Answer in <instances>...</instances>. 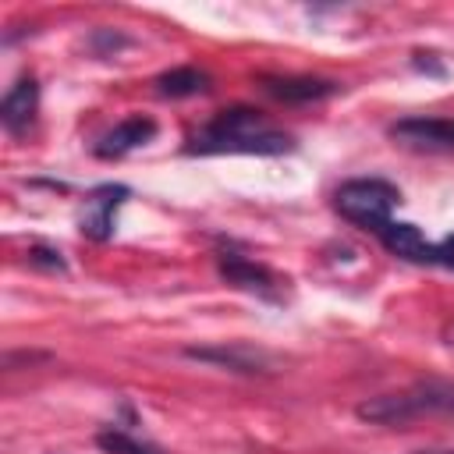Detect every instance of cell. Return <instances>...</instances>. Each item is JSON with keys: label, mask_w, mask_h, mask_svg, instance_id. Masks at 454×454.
Wrapping results in <instances>:
<instances>
[{"label": "cell", "mask_w": 454, "mask_h": 454, "mask_svg": "<svg viewBox=\"0 0 454 454\" xmlns=\"http://www.w3.org/2000/svg\"><path fill=\"white\" fill-rule=\"evenodd\" d=\"M192 153H252V156H277L294 149V138L280 128H273L259 110L252 106H231L220 110L188 145Z\"/></svg>", "instance_id": "obj_1"}, {"label": "cell", "mask_w": 454, "mask_h": 454, "mask_svg": "<svg viewBox=\"0 0 454 454\" xmlns=\"http://www.w3.org/2000/svg\"><path fill=\"white\" fill-rule=\"evenodd\" d=\"M355 415L362 422H372V426H411L419 419L454 415V383L422 380V383H411L408 390L380 394V397L362 401L355 408Z\"/></svg>", "instance_id": "obj_2"}, {"label": "cell", "mask_w": 454, "mask_h": 454, "mask_svg": "<svg viewBox=\"0 0 454 454\" xmlns=\"http://www.w3.org/2000/svg\"><path fill=\"white\" fill-rule=\"evenodd\" d=\"M397 202H401L397 184H390L383 177H355V181H344L333 192V209L348 223H355L362 231H372V234H380L394 220Z\"/></svg>", "instance_id": "obj_3"}, {"label": "cell", "mask_w": 454, "mask_h": 454, "mask_svg": "<svg viewBox=\"0 0 454 454\" xmlns=\"http://www.w3.org/2000/svg\"><path fill=\"white\" fill-rule=\"evenodd\" d=\"M387 135L404 149L422 153H454V117H401Z\"/></svg>", "instance_id": "obj_4"}, {"label": "cell", "mask_w": 454, "mask_h": 454, "mask_svg": "<svg viewBox=\"0 0 454 454\" xmlns=\"http://www.w3.org/2000/svg\"><path fill=\"white\" fill-rule=\"evenodd\" d=\"M216 270H220V277L227 284H234L241 291H252V294H262V298H277V291H280V280L266 266H259V262H252V259H245L238 252H220L216 255Z\"/></svg>", "instance_id": "obj_5"}, {"label": "cell", "mask_w": 454, "mask_h": 454, "mask_svg": "<svg viewBox=\"0 0 454 454\" xmlns=\"http://www.w3.org/2000/svg\"><path fill=\"white\" fill-rule=\"evenodd\" d=\"M124 195H128L124 184H103V188H96V192L85 199V213H82V220H78L82 234L92 238V241H106V238L114 234V213H117V206L124 202Z\"/></svg>", "instance_id": "obj_6"}, {"label": "cell", "mask_w": 454, "mask_h": 454, "mask_svg": "<svg viewBox=\"0 0 454 454\" xmlns=\"http://www.w3.org/2000/svg\"><path fill=\"white\" fill-rule=\"evenodd\" d=\"M153 135H156V121L145 117V114H131V117H124L121 124H114V128L96 142V156L117 160V156H124V153L145 145Z\"/></svg>", "instance_id": "obj_7"}, {"label": "cell", "mask_w": 454, "mask_h": 454, "mask_svg": "<svg viewBox=\"0 0 454 454\" xmlns=\"http://www.w3.org/2000/svg\"><path fill=\"white\" fill-rule=\"evenodd\" d=\"M262 89L280 103H319V99H330L337 92V82L312 78V74H284V78L266 74Z\"/></svg>", "instance_id": "obj_8"}, {"label": "cell", "mask_w": 454, "mask_h": 454, "mask_svg": "<svg viewBox=\"0 0 454 454\" xmlns=\"http://www.w3.org/2000/svg\"><path fill=\"white\" fill-rule=\"evenodd\" d=\"M380 241L390 255L397 259H408V262H436V245L426 241V234L415 227V223H404V220H390L383 231H380Z\"/></svg>", "instance_id": "obj_9"}, {"label": "cell", "mask_w": 454, "mask_h": 454, "mask_svg": "<svg viewBox=\"0 0 454 454\" xmlns=\"http://www.w3.org/2000/svg\"><path fill=\"white\" fill-rule=\"evenodd\" d=\"M35 110H39V85H35V78H18L7 89L4 103H0V124L11 135H21L35 121Z\"/></svg>", "instance_id": "obj_10"}, {"label": "cell", "mask_w": 454, "mask_h": 454, "mask_svg": "<svg viewBox=\"0 0 454 454\" xmlns=\"http://www.w3.org/2000/svg\"><path fill=\"white\" fill-rule=\"evenodd\" d=\"M153 85H156V92L167 96V99H184V96L206 92V89H209V78H206V71H199V67H170V71L156 74Z\"/></svg>", "instance_id": "obj_11"}, {"label": "cell", "mask_w": 454, "mask_h": 454, "mask_svg": "<svg viewBox=\"0 0 454 454\" xmlns=\"http://www.w3.org/2000/svg\"><path fill=\"white\" fill-rule=\"evenodd\" d=\"M188 358H202V362H220V365H231V369H241V372H255L262 369V358L245 351V348H188Z\"/></svg>", "instance_id": "obj_12"}, {"label": "cell", "mask_w": 454, "mask_h": 454, "mask_svg": "<svg viewBox=\"0 0 454 454\" xmlns=\"http://www.w3.org/2000/svg\"><path fill=\"white\" fill-rule=\"evenodd\" d=\"M96 443L106 450V454H160L153 443H142L138 436H131L128 429H103L99 436H96Z\"/></svg>", "instance_id": "obj_13"}, {"label": "cell", "mask_w": 454, "mask_h": 454, "mask_svg": "<svg viewBox=\"0 0 454 454\" xmlns=\"http://www.w3.org/2000/svg\"><path fill=\"white\" fill-rule=\"evenodd\" d=\"M35 266H50V270H64V259H60V252H53V248H32V255H28Z\"/></svg>", "instance_id": "obj_14"}, {"label": "cell", "mask_w": 454, "mask_h": 454, "mask_svg": "<svg viewBox=\"0 0 454 454\" xmlns=\"http://www.w3.org/2000/svg\"><path fill=\"white\" fill-rule=\"evenodd\" d=\"M436 262L447 266V270H454V234H447V238L436 245Z\"/></svg>", "instance_id": "obj_15"}]
</instances>
